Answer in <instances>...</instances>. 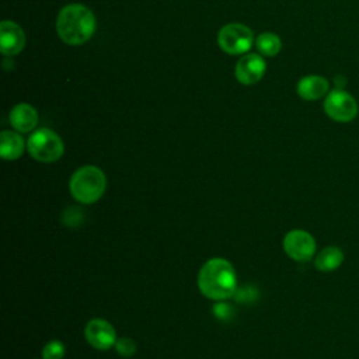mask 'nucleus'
<instances>
[{
	"label": "nucleus",
	"instance_id": "16",
	"mask_svg": "<svg viewBox=\"0 0 359 359\" xmlns=\"http://www.w3.org/2000/svg\"><path fill=\"white\" fill-rule=\"evenodd\" d=\"M65 345L59 339H52L46 342L42 348V359H63Z\"/></svg>",
	"mask_w": 359,
	"mask_h": 359
},
{
	"label": "nucleus",
	"instance_id": "1",
	"mask_svg": "<svg viewBox=\"0 0 359 359\" xmlns=\"http://www.w3.org/2000/svg\"><path fill=\"white\" fill-rule=\"evenodd\" d=\"M199 292L210 300H226L236 293L237 278L233 265L224 258L208 259L198 273Z\"/></svg>",
	"mask_w": 359,
	"mask_h": 359
},
{
	"label": "nucleus",
	"instance_id": "15",
	"mask_svg": "<svg viewBox=\"0 0 359 359\" xmlns=\"http://www.w3.org/2000/svg\"><path fill=\"white\" fill-rule=\"evenodd\" d=\"M255 46L261 55L272 57L280 52L282 41L275 32H262L255 39Z\"/></svg>",
	"mask_w": 359,
	"mask_h": 359
},
{
	"label": "nucleus",
	"instance_id": "11",
	"mask_svg": "<svg viewBox=\"0 0 359 359\" xmlns=\"http://www.w3.org/2000/svg\"><path fill=\"white\" fill-rule=\"evenodd\" d=\"M296 91L306 101H317L330 93V81L320 74H307L299 80Z\"/></svg>",
	"mask_w": 359,
	"mask_h": 359
},
{
	"label": "nucleus",
	"instance_id": "13",
	"mask_svg": "<svg viewBox=\"0 0 359 359\" xmlns=\"http://www.w3.org/2000/svg\"><path fill=\"white\" fill-rule=\"evenodd\" d=\"M24 139L18 132L3 130L0 133V156L4 160H17L24 153Z\"/></svg>",
	"mask_w": 359,
	"mask_h": 359
},
{
	"label": "nucleus",
	"instance_id": "14",
	"mask_svg": "<svg viewBox=\"0 0 359 359\" xmlns=\"http://www.w3.org/2000/svg\"><path fill=\"white\" fill-rule=\"evenodd\" d=\"M344 258V251L339 247L328 245L316 254L314 266L320 272H332L342 265Z\"/></svg>",
	"mask_w": 359,
	"mask_h": 359
},
{
	"label": "nucleus",
	"instance_id": "2",
	"mask_svg": "<svg viewBox=\"0 0 359 359\" xmlns=\"http://www.w3.org/2000/svg\"><path fill=\"white\" fill-rule=\"evenodd\" d=\"M95 28V15L84 4L73 3L65 6L56 18V31L59 38L72 46L87 42L94 35Z\"/></svg>",
	"mask_w": 359,
	"mask_h": 359
},
{
	"label": "nucleus",
	"instance_id": "4",
	"mask_svg": "<svg viewBox=\"0 0 359 359\" xmlns=\"http://www.w3.org/2000/svg\"><path fill=\"white\" fill-rule=\"evenodd\" d=\"M29 156L39 163H53L63 156L65 146L60 136L49 128L34 130L27 140Z\"/></svg>",
	"mask_w": 359,
	"mask_h": 359
},
{
	"label": "nucleus",
	"instance_id": "7",
	"mask_svg": "<svg viewBox=\"0 0 359 359\" xmlns=\"http://www.w3.org/2000/svg\"><path fill=\"white\" fill-rule=\"evenodd\" d=\"M282 244L286 255L297 262L310 261L317 251L316 238L303 229H293L286 233Z\"/></svg>",
	"mask_w": 359,
	"mask_h": 359
},
{
	"label": "nucleus",
	"instance_id": "9",
	"mask_svg": "<svg viewBox=\"0 0 359 359\" xmlns=\"http://www.w3.org/2000/svg\"><path fill=\"white\" fill-rule=\"evenodd\" d=\"M266 63L262 56L257 53H244L236 63L234 76L241 84L251 86L264 77Z\"/></svg>",
	"mask_w": 359,
	"mask_h": 359
},
{
	"label": "nucleus",
	"instance_id": "8",
	"mask_svg": "<svg viewBox=\"0 0 359 359\" xmlns=\"http://www.w3.org/2000/svg\"><path fill=\"white\" fill-rule=\"evenodd\" d=\"M87 342L100 351H107L116 344V332L111 323L104 318H91L84 328Z\"/></svg>",
	"mask_w": 359,
	"mask_h": 359
},
{
	"label": "nucleus",
	"instance_id": "6",
	"mask_svg": "<svg viewBox=\"0 0 359 359\" xmlns=\"http://www.w3.org/2000/svg\"><path fill=\"white\" fill-rule=\"evenodd\" d=\"M324 112L325 115L339 123L352 122L359 112V105L352 94L346 90L334 88L325 95L324 100Z\"/></svg>",
	"mask_w": 359,
	"mask_h": 359
},
{
	"label": "nucleus",
	"instance_id": "3",
	"mask_svg": "<svg viewBox=\"0 0 359 359\" xmlns=\"http://www.w3.org/2000/svg\"><path fill=\"white\" fill-rule=\"evenodd\" d=\"M107 188V178L101 168L95 165H83L77 168L69 181L72 196L84 205H91L101 199Z\"/></svg>",
	"mask_w": 359,
	"mask_h": 359
},
{
	"label": "nucleus",
	"instance_id": "12",
	"mask_svg": "<svg viewBox=\"0 0 359 359\" xmlns=\"http://www.w3.org/2000/svg\"><path fill=\"white\" fill-rule=\"evenodd\" d=\"M8 121L17 132L28 133L34 130L38 123V112L31 104L20 102L11 108Z\"/></svg>",
	"mask_w": 359,
	"mask_h": 359
},
{
	"label": "nucleus",
	"instance_id": "17",
	"mask_svg": "<svg viewBox=\"0 0 359 359\" xmlns=\"http://www.w3.org/2000/svg\"><path fill=\"white\" fill-rule=\"evenodd\" d=\"M115 349H116V352H118L121 356L129 358V356H133V355H135V352H136V344H135V341L130 339V338H119V339H116Z\"/></svg>",
	"mask_w": 359,
	"mask_h": 359
},
{
	"label": "nucleus",
	"instance_id": "10",
	"mask_svg": "<svg viewBox=\"0 0 359 359\" xmlns=\"http://www.w3.org/2000/svg\"><path fill=\"white\" fill-rule=\"evenodd\" d=\"M25 46L24 29L14 21L4 20L0 24V50L6 56L18 55Z\"/></svg>",
	"mask_w": 359,
	"mask_h": 359
},
{
	"label": "nucleus",
	"instance_id": "18",
	"mask_svg": "<svg viewBox=\"0 0 359 359\" xmlns=\"http://www.w3.org/2000/svg\"><path fill=\"white\" fill-rule=\"evenodd\" d=\"M334 84H335V88H339V90H345V86H346V79L345 76H335L334 79Z\"/></svg>",
	"mask_w": 359,
	"mask_h": 359
},
{
	"label": "nucleus",
	"instance_id": "5",
	"mask_svg": "<svg viewBox=\"0 0 359 359\" xmlns=\"http://www.w3.org/2000/svg\"><path fill=\"white\" fill-rule=\"evenodd\" d=\"M254 43V32L244 24L230 22L220 28L217 34L219 48L229 55H244Z\"/></svg>",
	"mask_w": 359,
	"mask_h": 359
}]
</instances>
